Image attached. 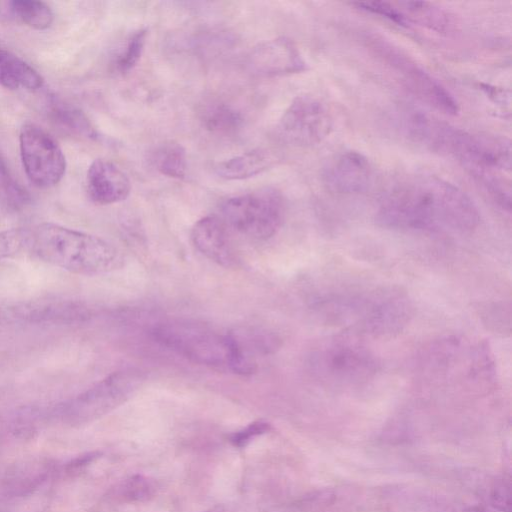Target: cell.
<instances>
[{
    "instance_id": "6da1fadb",
    "label": "cell",
    "mask_w": 512,
    "mask_h": 512,
    "mask_svg": "<svg viewBox=\"0 0 512 512\" xmlns=\"http://www.w3.org/2000/svg\"><path fill=\"white\" fill-rule=\"evenodd\" d=\"M377 223L398 231L472 232L480 223L472 199L459 187L433 175L408 176L380 199Z\"/></svg>"
},
{
    "instance_id": "7a4b0ae2",
    "label": "cell",
    "mask_w": 512,
    "mask_h": 512,
    "mask_svg": "<svg viewBox=\"0 0 512 512\" xmlns=\"http://www.w3.org/2000/svg\"><path fill=\"white\" fill-rule=\"evenodd\" d=\"M403 128L412 141L450 156L479 174L510 170L511 146L504 137L469 132L415 110L405 115Z\"/></svg>"
},
{
    "instance_id": "3957f363",
    "label": "cell",
    "mask_w": 512,
    "mask_h": 512,
    "mask_svg": "<svg viewBox=\"0 0 512 512\" xmlns=\"http://www.w3.org/2000/svg\"><path fill=\"white\" fill-rule=\"evenodd\" d=\"M28 252L43 262L82 275L120 269L121 251L105 239L55 223L30 228Z\"/></svg>"
},
{
    "instance_id": "277c9868",
    "label": "cell",
    "mask_w": 512,
    "mask_h": 512,
    "mask_svg": "<svg viewBox=\"0 0 512 512\" xmlns=\"http://www.w3.org/2000/svg\"><path fill=\"white\" fill-rule=\"evenodd\" d=\"M412 314L407 293L394 287L332 295L326 308L328 322L379 337L401 332Z\"/></svg>"
},
{
    "instance_id": "5b68a950",
    "label": "cell",
    "mask_w": 512,
    "mask_h": 512,
    "mask_svg": "<svg viewBox=\"0 0 512 512\" xmlns=\"http://www.w3.org/2000/svg\"><path fill=\"white\" fill-rule=\"evenodd\" d=\"M364 40L377 61L418 99L443 114H458L459 104L450 91L400 47L377 34L368 35Z\"/></svg>"
},
{
    "instance_id": "8992f818",
    "label": "cell",
    "mask_w": 512,
    "mask_h": 512,
    "mask_svg": "<svg viewBox=\"0 0 512 512\" xmlns=\"http://www.w3.org/2000/svg\"><path fill=\"white\" fill-rule=\"evenodd\" d=\"M144 379L143 373L136 369L113 372L74 398L59 404L54 414L71 426L93 422L129 400Z\"/></svg>"
},
{
    "instance_id": "52a82bcc",
    "label": "cell",
    "mask_w": 512,
    "mask_h": 512,
    "mask_svg": "<svg viewBox=\"0 0 512 512\" xmlns=\"http://www.w3.org/2000/svg\"><path fill=\"white\" fill-rule=\"evenodd\" d=\"M152 334L162 346L195 363L229 369V332L220 333L203 323L177 319L160 323Z\"/></svg>"
},
{
    "instance_id": "ba28073f",
    "label": "cell",
    "mask_w": 512,
    "mask_h": 512,
    "mask_svg": "<svg viewBox=\"0 0 512 512\" xmlns=\"http://www.w3.org/2000/svg\"><path fill=\"white\" fill-rule=\"evenodd\" d=\"M225 224L238 233L256 240H266L281 228L285 204L275 188L264 187L228 198L221 206Z\"/></svg>"
},
{
    "instance_id": "9c48e42d",
    "label": "cell",
    "mask_w": 512,
    "mask_h": 512,
    "mask_svg": "<svg viewBox=\"0 0 512 512\" xmlns=\"http://www.w3.org/2000/svg\"><path fill=\"white\" fill-rule=\"evenodd\" d=\"M313 372L327 384L349 386L370 380L378 371L374 354L362 344L336 339L311 357Z\"/></svg>"
},
{
    "instance_id": "30bf717a",
    "label": "cell",
    "mask_w": 512,
    "mask_h": 512,
    "mask_svg": "<svg viewBox=\"0 0 512 512\" xmlns=\"http://www.w3.org/2000/svg\"><path fill=\"white\" fill-rule=\"evenodd\" d=\"M22 165L28 180L37 188L56 186L66 172L65 154L55 138L35 123H25L19 134Z\"/></svg>"
},
{
    "instance_id": "8fae6325",
    "label": "cell",
    "mask_w": 512,
    "mask_h": 512,
    "mask_svg": "<svg viewBox=\"0 0 512 512\" xmlns=\"http://www.w3.org/2000/svg\"><path fill=\"white\" fill-rule=\"evenodd\" d=\"M333 118L325 104L309 96L295 97L281 115L277 134L295 147H311L321 143L331 133Z\"/></svg>"
},
{
    "instance_id": "7c38bea8",
    "label": "cell",
    "mask_w": 512,
    "mask_h": 512,
    "mask_svg": "<svg viewBox=\"0 0 512 512\" xmlns=\"http://www.w3.org/2000/svg\"><path fill=\"white\" fill-rule=\"evenodd\" d=\"M247 66L253 74L262 77L295 74L307 69L299 49L287 37L258 44L248 55Z\"/></svg>"
},
{
    "instance_id": "4fadbf2b",
    "label": "cell",
    "mask_w": 512,
    "mask_h": 512,
    "mask_svg": "<svg viewBox=\"0 0 512 512\" xmlns=\"http://www.w3.org/2000/svg\"><path fill=\"white\" fill-rule=\"evenodd\" d=\"M372 178V167L362 153L346 150L331 158L322 171L324 186L338 195H354L365 191Z\"/></svg>"
},
{
    "instance_id": "5bb4252c",
    "label": "cell",
    "mask_w": 512,
    "mask_h": 512,
    "mask_svg": "<svg viewBox=\"0 0 512 512\" xmlns=\"http://www.w3.org/2000/svg\"><path fill=\"white\" fill-rule=\"evenodd\" d=\"M89 199L98 205H110L125 200L131 192L128 176L115 163L95 159L86 173Z\"/></svg>"
},
{
    "instance_id": "9a60e30c",
    "label": "cell",
    "mask_w": 512,
    "mask_h": 512,
    "mask_svg": "<svg viewBox=\"0 0 512 512\" xmlns=\"http://www.w3.org/2000/svg\"><path fill=\"white\" fill-rule=\"evenodd\" d=\"M191 239L198 251L220 266L236 265L237 257L228 226L215 215L199 219L191 230Z\"/></svg>"
},
{
    "instance_id": "2e32d148",
    "label": "cell",
    "mask_w": 512,
    "mask_h": 512,
    "mask_svg": "<svg viewBox=\"0 0 512 512\" xmlns=\"http://www.w3.org/2000/svg\"><path fill=\"white\" fill-rule=\"evenodd\" d=\"M50 120L68 135L83 140L96 141L99 133L89 117L77 106L51 96L47 102Z\"/></svg>"
},
{
    "instance_id": "e0dca14e",
    "label": "cell",
    "mask_w": 512,
    "mask_h": 512,
    "mask_svg": "<svg viewBox=\"0 0 512 512\" xmlns=\"http://www.w3.org/2000/svg\"><path fill=\"white\" fill-rule=\"evenodd\" d=\"M42 75L24 59L0 43V85L10 90L36 91L43 86Z\"/></svg>"
},
{
    "instance_id": "ac0fdd59",
    "label": "cell",
    "mask_w": 512,
    "mask_h": 512,
    "mask_svg": "<svg viewBox=\"0 0 512 512\" xmlns=\"http://www.w3.org/2000/svg\"><path fill=\"white\" fill-rule=\"evenodd\" d=\"M274 162L273 152L265 148H256L218 162L214 171L220 178L226 180H243L261 174Z\"/></svg>"
},
{
    "instance_id": "d6986e66",
    "label": "cell",
    "mask_w": 512,
    "mask_h": 512,
    "mask_svg": "<svg viewBox=\"0 0 512 512\" xmlns=\"http://www.w3.org/2000/svg\"><path fill=\"white\" fill-rule=\"evenodd\" d=\"M9 317L29 321L78 319L86 316L85 308L70 301H39L8 308Z\"/></svg>"
},
{
    "instance_id": "ffe728a7",
    "label": "cell",
    "mask_w": 512,
    "mask_h": 512,
    "mask_svg": "<svg viewBox=\"0 0 512 512\" xmlns=\"http://www.w3.org/2000/svg\"><path fill=\"white\" fill-rule=\"evenodd\" d=\"M397 9L405 18L409 27L417 24L437 33L448 34L454 30L453 17L444 9L423 1H397Z\"/></svg>"
},
{
    "instance_id": "44dd1931",
    "label": "cell",
    "mask_w": 512,
    "mask_h": 512,
    "mask_svg": "<svg viewBox=\"0 0 512 512\" xmlns=\"http://www.w3.org/2000/svg\"><path fill=\"white\" fill-rule=\"evenodd\" d=\"M0 14L35 30H46L54 21L51 7L45 2L35 0L0 2Z\"/></svg>"
},
{
    "instance_id": "7402d4cb",
    "label": "cell",
    "mask_w": 512,
    "mask_h": 512,
    "mask_svg": "<svg viewBox=\"0 0 512 512\" xmlns=\"http://www.w3.org/2000/svg\"><path fill=\"white\" fill-rule=\"evenodd\" d=\"M243 120L236 108L222 101L209 102L200 111L202 126L216 136L236 135L242 128Z\"/></svg>"
},
{
    "instance_id": "603a6c76",
    "label": "cell",
    "mask_w": 512,
    "mask_h": 512,
    "mask_svg": "<svg viewBox=\"0 0 512 512\" xmlns=\"http://www.w3.org/2000/svg\"><path fill=\"white\" fill-rule=\"evenodd\" d=\"M156 170L167 177L182 179L187 171V154L178 142L167 141L159 145L152 154Z\"/></svg>"
},
{
    "instance_id": "cb8c5ba5",
    "label": "cell",
    "mask_w": 512,
    "mask_h": 512,
    "mask_svg": "<svg viewBox=\"0 0 512 512\" xmlns=\"http://www.w3.org/2000/svg\"><path fill=\"white\" fill-rule=\"evenodd\" d=\"M30 202L25 188L15 179L0 152V204L13 211L24 209Z\"/></svg>"
},
{
    "instance_id": "d4e9b609",
    "label": "cell",
    "mask_w": 512,
    "mask_h": 512,
    "mask_svg": "<svg viewBox=\"0 0 512 512\" xmlns=\"http://www.w3.org/2000/svg\"><path fill=\"white\" fill-rule=\"evenodd\" d=\"M156 483L143 475H134L118 483L111 491L117 501L126 503L144 502L156 493Z\"/></svg>"
},
{
    "instance_id": "484cf974",
    "label": "cell",
    "mask_w": 512,
    "mask_h": 512,
    "mask_svg": "<svg viewBox=\"0 0 512 512\" xmlns=\"http://www.w3.org/2000/svg\"><path fill=\"white\" fill-rule=\"evenodd\" d=\"M146 38V29H139L128 38L124 49L114 62L115 68L120 74H127L137 65L144 51Z\"/></svg>"
},
{
    "instance_id": "4316f807",
    "label": "cell",
    "mask_w": 512,
    "mask_h": 512,
    "mask_svg": "<svg viewBox=\"0 0 512 512\" xmlns=\"http://www.w3.org/2000/svg\"><path fill=\"white\" fill-rule=\"evenodd\" d=\"M30 228L18 227L0 232V260L28 252Z\"/></svg>"
},
{
    "instance_id": "83f0119b",
    "label": "cell",
    "mask_w": 512,
    "mask_h": 512,
    "mask_svg": "<svg viewBox=\"0 0 512 512\" xmlns=\"http://www.w3.org/2000/svg\"><path fill=\"white\" fill-rule=\"evenodd\" d=\"M352 5L358 9L372 14L379 15L397 25L409 27L405 18L395 6L394 2L387 1H367V2H353Z\"/></svg>"
},
{
    "instance_id": "f1b7e54d",
    "label": "cell",
    "mask_w": 512,
    "mask_h": 512,
    "mask_svg": "<svg viewBox=\"0 0 512 512\" xmlns=\"http://www.w3.org/2000/svg\"><path fill=\"white\" fill-rule=\"evenodd\" d=\"M270 429V425L264 421H256L249 424L242 430L234 432L229 436V441L235 447L246 446L251 439L266 433Z\"/></svg>"
},
{
    "instance_id": "f546056e",
    "label": "cell",
    "mask_w": 512,
    "mask_h": 512,
    "mask_svg": "<svg viewBox=\"0 0 512 512\" xmlns=\"http://www.w3.org/2000/svg\"><path fill=\"white\" fill-rule=\"evenodd\" d=\"M511 489L505 482L496 483L490 492L489 501L493 508L500 512H511Z\"/></svg>"
},
{
    "instance_id": "4dcf8cb0",
    "label": "cell",
    "mask_w": 512,
    "mask_h": 512,
    "mask_svg": "<svg viewBox=\"0 0 512 512\" xmlns=\"http://www.w3.org/2000/svg\"><path fill=\"white\" fill-rule=\"evenodd\" d=\"M465 512H489L485 508L480 506H472L465 510Z\"/></svg>"
},
{
    "instance_id": "1f68e13d",
    "label": "cell",
    "mask_w": 512,
    "mask_h": 512,
    "mask_svg": "<svg viewBox=\"0 0 512 512\" xmlns=\"http://www.w3.org/2000/svg\"><path fill=\"white\" fill-rule=\"evenodd\" d=\"M205 512H226V510L222 506H217V507L211 508Z\"/></svg>"
}]
</instances>
